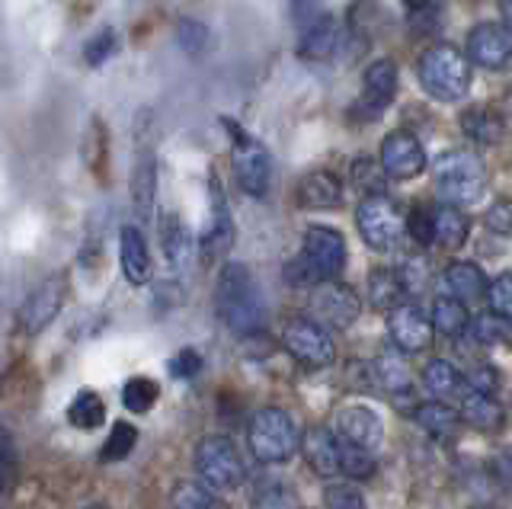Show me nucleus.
Listing matches in <instances>:
<instances>
[{
  "label": "nucleus",
  "mask_w": 512,
  "mask_h": 509,
  "mask_svg": "<svg viewBox=\"0 0 512 509\" xmlns=\"http://www.w3.org/2000/svg\"><path fill=\"white\" fill-rule=\"evenodd\" d=\"M215 311L237 337H256L266 327V305L244 263H228L215 285Z\"/></svg>",
  "instance_id": "1"
},
{
  "label": "nucleus",
  "mask_w": 512,
  "mask_h": 509,
  "mask_svg": "<svg viewBox=\"0 0 512 509\" xmlns=\"http://www.w3.org/2000/svg\"><path fill=\"white\" fill-rule=\"evenodd\" d=\"M420 87L439 103H458L471 90V58H464L452 45L429 49L416 65Z\"/></svg>",
  "instance_id": "2"
},
{
  "label": "nucleus",
  "mask_w": 512,
  "mask_h": 509,
  "mask_svg": "<svg viewBox=\"0 0 512 509\" xmlns=\"http://www.w3.org/2000/svg\"><path fill=\"white\" fill-rule=\"evenodd\" d=\"M247 442L260 465H285L301 449L295 420L279 407H263L253 413V420L247 426Z\"/></svg>",
  "instance_id": "3"
},
{
  "label": "nucleus",
  "mask_w": 512,
  "mask_h": 509,
  "mask_svg": "<svg viewBox=\"0 0 512 509\" xmlns=\"http://www.w3.org/2000/svg\"><path fill=\"white\" fill-rule=\"evenodd\" d=\"M432 177H436L439 196L455 205H474L487 189V170L468 151L442 154L432 167Z\"/></svg>",
  "instance_id": "4"
},
{
  "label": "nucleus",
  "mask_w": 512,
  "mask_h": 509,
  "mask_svg": "<svg viewBox=\"0 0 512 509\" xmlns=\"http://www.w3.org/2000/svg\"><path fill=\"white\" fill-rule=\"evenodd\" d=\"M192 465H196L199 481H205L212 490H237L247 481L244 458L228 436H205L196 445Z\"/></svg>",
  "instance_id": "5"
},
{
  "label": "nucleus",
  "mask_w": 512,
  "mask_h": 509,
  "mask_svg": "<svg viewBox=\"0 0 512 509\" xmlns=\"http://www.w3.org/2000/svg\"><path fill=\"white\" fill-rule=\"evenodd\" d=\"M282 346L288 349V356L298 359L301 365H311V369H327L336 359L330 330L317 317H295V321H288L282 330Z\"/></svg>",
  "instance_id": "6"
},
{
  "label": "nucleus",
  "mask_w": 512,
  "mask_h": 509,
  "mask_svg": "<svg viewBox=\"0 0 512 509\" xmlns=\"http://www.w3.org/2000/svg\"><path fill=\"white\" fill-rule=\"evenodd\" d=\"M356 225L362 241L372 250H391L400 241V234H404V215L384 193H372L362 199Z\"/></svg>",
  "instance_id": "7"
},
{
  "label": "nucleus",
  "mask_w": 512,
  "mask_h": 509,
  "mask_svg": "<svg viewBox=\"0 0 512 509\" xmlns=\"http://www.w3.org/2000/svg\"><path fill=\"white\" fill-rule=\"evenodd\" d=\"M224 125H228L231 138H234V173H237L240 189H244L247 196H266L269 180H272L269 151L256 138H250L240 125H234L228 119H224Z\"/></svg>",
  "instance_id": "8"
},
{
  "label": "nucleus",
  "mask_w": 512,
  "mask_h": 509,
  "mask_svg": "<svg viewBox=\"0 0 512 509\" xmlns=\"http://www.w3.org/2000/svg\"><path fill=\"white\" fill-rule=\"evenodd\" d=\"M301 257L311 266V273L317 282L336 279L346 266V241L340 231H333L327 225H311L304 231Z\"/></svg>",
  "instance_id": "9"
},
{
  "label": "nucleus",
  "mask_w": 512,
  "mask_h": 509,
  "mask_svg": "<svg viewBox=\"0 0 512 509\" xmlns=\"http://www.w3.org/2000/svg\"><path fill=\"white\" fill-rule=\"evenodd\" d=\"M311 311L320 324L336 327V330H346L349 324L359 321L362 314V298L356 295V289L349 285L336 282V279H324L314 285V295H311Z\"/></svg>",
  "instance_id": "10"
},
{
  "label": "nucleus",
  "mask_w": 512,
  "mask_h": 509,
  "mask_svg": "<svg viewBox=\"0 0 512 509\" xmlns=\"http://www.w3.org/2000/svg\"><path fill=\"white\" fill-rule=\"evenodd\" d=\"M388 333L400 353H423V349H429L436 327H432V314H426L413 301H404V305L391 308Z\"/></svg>",
  "instance_id": "11"
},
{
  "label": "nucleus",
  "mask_w": 512,
  "mask_h": 509,
  "mask_svg": "<svg viewBox=\"0 0 512 509\" xmlns=\"http://www.w3.org/2000/svg\"><path fill=\"white\" fill-rule=\"evenodd\" d=\"M64 292H68L64 289V276L45 279L29 292V298L20 308V330L26 333V337H39V333L55 321L61 305H64Z\"/></svg>",
  "instance_id": "12"
},
{
  "label": "nucleus",
  "mask_w": 512,
  "mask_h": 509,
  "mask_svg": "<svg viewBox=\"0 0 512 509\" xmlns=\"http://www.w3.org/2000/svg\"><path fill=\"white\" fill-rule=\"evenodd\" d=\"M468 58L484 71L512 68V33L506 26L480 23L468 36Z\"/></svg>",
  "instance_id": "13"
},
{
  "label": "nucleus",
  "mask_w": 512,
  "mask_h": 509,
  "mask_svg": "<svg viewBox=\"0 0 512 509\" xmlns=\"http://www.w3.org/2000/svg\"><path fill=\"white\" fill-rule=\"evenodd\" d=\"M362 81L365 84H362V97L356 103V113L362 119H378L384 109L391 106L394 93H397V65L388 58H378L365 68Z\"/></svg>",
  "instance_id": "14"
},
{
  "label": "nucleus",
  "mask_w": 512,
  "mask_h": 509,
  "mask_svg": "<svg viewBox=\"0 0 512 509\" xmlns=\"http://www.w3.org/2000/svg\"><path fill=\"white\" fill-rule=\"evenodd\" d=\"M381 167L391 180H416L426 170V151L413 135L391 132L381 141Z\"/></svg>",
  "instance_id": "15"
},
{
  "label": "nucleus",
  "mask_w": 512,
  "mask_h": 509,
  "mask_svg": "<svg viewBox=\"0 0 512 509\" xmlns=\"http://www.w3.org/2000/svg\"><path fill=\"white\" fill-rule=\"evenodd\" d=\"M336 436L375 452L384 439V423L372 407H343L336 413Z\"/></svg>",
  "instance_id": "16"
},
{
  "label": "nucleus",
  "mask_w": 512,
  "mask_h": 509,
  "mask_svg": "<svg viewBox=\"0 0 512 509\" xmlns=\"http://www.w3.org/2000/svg\"><path fill=\"white\" fill-rule=\"evenodd\" d=\"M340 452H343V442L336 439L327 426H311L301 439V455L308 461V468L317 477H327V481L340 474Z\"/></svg>",
  "instance_id": "17"
},
{
  "label": "nucleus",
  "mask_w": 512,
  "mask_h": 509,
  "mask_svg": "<svg viewBox=\"0 0 512 509\" xmlns=\"http://www.w3.org/2000/svg\"><path fill=\"white\" fill-rule=\"evenodd\" d=\"M212 225H208L205 237H202V257L205 260H218L224 253L231 250L234 244V221H231V212H228V202H224V189L218 183V177L212 173Z\"/></svg>",
  "instance_id": "18"
},
{
  "label": "nucleus",
  "mask_w": 512,
  "mask_h": 509,
  "mask_svg": "<svg viewBox=\"0 0 512 509\" xmlns=\"http://www.w3.org/2000/svg\"><path fill=\"white\" fill-rule=\"evenodd\" d=\"M119 263H122V276L128 279V285H148L151 279V250L144 234L135 225H125L122 237H119Z\"/></svg>",
  "instance_id": "19"
},
{
  "label": "nucleus",
  "mask_w": 512,
  "mask_h": 509,
  "mask_svg": "<svg viewBox=\"0 0 512 509\" xmlns=\"http://www.w3.org/2000/svg\"><path fill=\"white\" fill-rule=\"evenodd\" d=\"M298 205L308 212H327L343 202V183L330 170H314L298 183Z\"/></svg>",
  "instance_id": "20"
},
{
  "label": "nucleus",
  "mask_w": 512,
  "mask_h": 509,
  "mask_svg": "<svg viewBox=\"0 0 512 509\" xmlns=\"http://www.w3.org/2000/svg\"><path fill=\"white\" fill-rule=\"evenodd\" d=\"M336 42H340V29H336V17L330 13H320V17L301 29L298 39V55L304 61H327L336 52Z\"/></svg>",
  "instance_id": "21"
},
{
  "label": "nucleus",
  "mask_w": 512,
  "mask_h": 509,
  "mask_svg": "<svg viewBox=\"0 0 512 509\" xmlns=\"http://www.w3.org/2000/svg\"><path fill=\"white\" fill-rule=\"evenodd\" d=\"M461 420L474 429H480V433H496V429L503 426L506 413L490 391L474 388V391L464 394V401H461Z\"/></svg>",
  "instance_id": "22"
},
{
  "label": "nucleus",
  "mask_w": 512,
  "mask_h": 509,
  "mask_svg": "<svg viewBox=\"0 0 512 509\" xmlns=\"http://www.w3.org/2000/svg\"><path fill=\"white\" fill-rule=\"evenodd\" d=\"M432 327H436V333L445 340L464 337L471 327V314L464 308V301L455 295H439L432 301Z\"/></svg>",
  "instance_id": "23"
},
{
  "label": "nucleus",
  "mask_w": 512,
  "mask_h": 509,
  "mask_svg": "<svg viewBox=\"0 0 512 509\" xmlns=\"http://www.w3.org/2000/svg\"><path fill=\"white\" fill-rule=\"evenodd\" d=\"M487 276L480 273L477 263H452L442 273V289L445 295H455L461 301H474L487 292Z\"/></svg>",
  "instance_id": "24"
},
{
  "label": "nucleus",
  "mask_w": 512,
  "mask_h": 509,
  "mask_svg": "<svg viewBox=\"0 0 512 509\" xmlns=\"http://www.w3.org/2000/svg\"><path fill=\"white\" fill-rule=\"evenodd\" d=\"M404 279H400L397 269H375L372 276H368V305L375 311H391L400 305V298H404Z\"/></svg>",
  "instance_id": "25"
},
{
  "label": "nucleus",
  "mask_w": 512,
  "mask_h": 509,
  "mask_svg": "<svg viewBox=\"0 0 512 509\" xmlns=\"http://www.w3.org/2000/svg\"><path fill=\"white\" fill-rule=\"evenodd\" d=\"M413 420L420 423L429 436H439V439H445V436H452L455 429H458V423H461V413H455L448 404H442V397L439 401H426V404H416L413 407Z\"/></svg>",
  "instance_id": "26"
},
{
  "label": "nucleus",
  "mask_w": 512,
  "mask_h": 509,
  "mask_svg": "<svg viewBox=\"0 0 512 509\" xmlns=\"http://www.w3.org/2000/svg\"><path fill=\"white\" fill-rule=\"evenodd\" d=\"M154 199H157V164L151 154H141V161L132 173V202H135V212L141 218H148L154 209Z\"/></svg>",
  "instance_id": "27"
},
{
  "label": "nucleus",
  "mask_w": 512,
  "mask_h": 509,
  "mask_svg": "<svg viewBox=\"0 0 512 509\" xmlns=\"http://www.w3.org/2000/svg\"><path fill=\"white\" fill-rule=\"evenodd\" d=\"M160 244H164L170 266H186L192 257V237H189L186 221L176 215H167L160 221Z\"/></svg>",
  "instance_id": "28"
},
{
  "label": "nucleus",
  "mask_w": 512,
  "mask_h": 509,
  "mask_svg": "<svg viewBox=\"0 0 512 509\" xmlns=\"http://www.w3.org/2000/svg\"><path fill=\"white\" fill-rule=\"evenodd\" d=\"M432 225H436V244L445 250H458L464 241H468L471 221L464 218V212L458 209H432Z\"/></svg>",
  "instance_id": "29"
},
{
  "label": "nucleus",
  "mask_w": 512,
  "mask_h": 509,
  "mask_svg": "<svg viewBox=\"0 0 512 509\" xmlns=\"http://www.w3.org/2000/svg\"><path fill=\"white\" fill-rule=\"evenodd\" d=\"M461 129L464 135H471L480 145H493V141L503 138V119L493 113V109H468L461 116Z\"/></svg>",
  "instance_id": "30"
},
{
  "label": "nucleus",
  "mask_w": 512,
  "mask_h": 509,
  "mask_svg": "<svg viewBox=\"0 0 512 509\" xmlns=\"http://www.w3.org/2000/svg\"><path fill=\"white\" fill-rule=\"evenodd\" d=\"M106 420V404L96 391H80L68 407V423L77 429H96Z\"/></svg>",
  "instance_id": "31"
},
{
  "label": "nucleus",
  "mask_w": 512,
  "mask_h": 509,
  "mask_svg": "<svg viewBox=\"0 0 512 509\" xmlns=\"http://www.w3.org/2000/svg\"><path fill=\"white\" fill-rule=\"evenodd\" d=\"M160 401V385L148 375H135L125 381L122 388V404L128 413H148L154 410V404Z\"/></svg>",
  "instance_id": "32"
},
{
  "label": "nucleus",
  "mask_w": 512,
  "mask_h": 509,
  "mask_svg": "<svg viewBox=\"0 0 512 509\" xmlns=\"http://www.w3.org/2000/svg\"><path fill=\"white\" fill-rule=\"evenodd\" d=\"M423 385H426L429 394H436V397H452L461 388V372L455 369L452 362L432 359L426 365V372H423Z\"/></svg>",
  "instance_id": "33"
},
{
  "label": "nucleus",
  "mask_w": 512,
  "mask_h": 509,
  "mask_svg": "<svg viewBox=\"0 0 512 509\" xmlns=\"http://www.w3.org/2000/svg\"><path fill=\"white\" fill-rule=\"evenodd\" d=\"M135 445H138V429L128 420H119V423H112L109 439L100 455H103V461H109V465H116V461H125L135 452Z\"/></svg>",
  "instance_id": "34"
},
{
  "label": "nucleus",
  "mask_w": 512,
  "mask_h": 509,
  "mask_svg": "<svg viewBox=\"0 0 512 509\" xmlns=\"http://www.w3.org/2000/svg\"><path fill=\"white\" fill-rule=\"evenodd\" d=\"M16 477H20V452H16V439L7 426H0V497L16 487Z\"/></svg>",
  "instance_id": "35"
},
{
  "label": "nucleus",
  "mask_w": 512,
  "mask_h": 509,
  "mask_svg": "<svg viewBox=\"0 0 512 509\" xmlns=\"http://www.w3.org/2000/svg\"><path fill=\"white\" fill-rule=\"evenodd\" d=\"M343 442V439H340ZM340 474H346L349 481H365V477L375 474V455L372 449H362V445L343 442L340 452Z\"/></svg>",
  "instance_id": "36"
},
{
  "label": "nucleus",
  "mask_w": 512,
  "mask_h": 509,
  "mask_svg": "<svg viewBox=\"0 0 512 509\" xmlns=\"http://www.w3.org/2000/svg\"><path fill=\"white\" fill-rule=\"evenodd\" d=\"M173 503L183 506V509H212V506H221V500L212 493L205 481L202 484H192V481H183L176 484L173 490Z\"/></svg>",
  "instance_id": "37"
},
{
  "label": "nucleus",
  "mask_w": 512,
  "mask_h": 509,
  "mask_svg": "<svg viewBox=\"0 0 512 509\" xmlns=\"http://www.w3.org/2000/svg\"><path fill=\"white\" fill-rule=\"evenodd\" d=\"M176 42H180V49L192 58H199L205 49H208V42H212V36H208V26L199 23V20H180L176 23Z\"/></svg>",
  "instance_id": "38"
},
{
  "label": "nucleus",
  "mask_w": 512,
  "mask_h": 509,
  "mask_svg": "<svg viewBox=\"0 0 512 509\" xmlns=\"http://www.w3.org/2000/svg\"><path fill=\"white\" fill-rule=\"evenodd\" d=\"M471 337L480 343V346H496V343H503L509 337V327L503 321V314H480L471 321Z\"/></svg>",
  "instance_id": "39"
},
{
  "label": "nucleus",
  "mask_w": 512,
  "mask_h": 509,
  "mask_svg": "<svg viewBox=\"0 0 512 509\" xmlns=\"http://www.w3.org/2000/svg\"><path fill=\"white\" fill-rule=\"evenodd\" d=\"M384 180H388V173H384L381 161L375 164L372 157H356V161H352V183H359V189L384 193Z\"/></svg>",
  "instance_id": "40"
},
{
  "label": "nucleus",
  "mask_w": 512,
  "mask_h": 509,
  "mask_svg": "<svg viewBox=\"0 0 512 509\" xmlns=\"http://www.w3.org/2000/svg\"><path fill=\"white\" fill-rule=\"evenodd\" d=\"M324 503L330 509H362L365 493L356 487V481H340V484H330L324 490Z\"/></svg>",
  "instance_id": "41"
},
{
  "label": "nucleus",
  "mask_w": 512,
  "mask_h": 509,
  "mask_svg": "<svg viewBox=\"0 0 512 509\" xmlns=\"http://www.w3.org/2000/svg\"><path fill=\"white\" fill-rule=\"evenodd\" d=\"M116 49H119V39H116V33L112 29H103V33H96L87 45H84V61L90 68H100V65H106V61L116 55Z\"/></svg>",
  "instance_id": "42"
},
{
  "label": "nucleus",
  "mask_w": 512,
  "mask_h": 509,
  "mask_svg": "<svg viewBox=\"0 0 512 509\" xmlns=\"http://www.w3.org/2000/svg\"><path fill=\"white\" fill-rule=\"evenodd\" d=\"M378 381L384 388H388L391 394H407L413 388V381H410V372L404 369V362H397V359H381L378 362Z\"/></svg>",
  "instance_id": "43"
},
{
  "label": "nucleus",
  "mask_w": 512,
  "mask_h": 509,
  "mask_svg": "<svg viewBox=\"0 0 512 509\" xmlns=\"http://www.w3.org/2000/svg\"><path fill=\"white\" fill-rule=\"evenodd\" d=\"M487 301H490V311L503 314V317H512V273L496 276L487 285Z\"/></svg>",
  "instance_id": "44"
},
{
  "label": "nucleus",
  "mask_w": 512,
  "mask_h": 509,
  "mask_svg": "<svg viewBox=\"0 0 512 509\" xmlns=\"http://www.w3.org/2000/svg\"><path fill=\"white\" fill-rule=\"evenodd\" d=\"M253 503L256 506H298L292 487H285L282 481H263Z\"/></svg>",
  "instance_id": "45"
},
{
  "label": "nucleus",
  "mask_w": 512,
  "mask_h": 509,
  "mask_svg": "<svg viewBox=\"0 0 512 509\" xmlns=\"http://www.w3.org/2000/svg\"><path fill=\"white\" fill-rule=\"evenodd\" d=\"M410 26H432L439 17V0H400Z\"/></svg>",
  "instance_id": "46"
},
{
  "label": "nucleus",
  "mask_w": 512,
  "mask_h": 509,
  "mask_svg": "<svg viewBox=\"0 0 512 509\" xmlns=\"http://www.w3.org/2000/svg\"><path fill=\"white\" fill-rule=\"evenodd\" d=\"M410 237L416 244H436V225H432V209H413L410 215Z\"/></svg>",
  "instance_id": "47"
},
{
  "label": "nucleus",
  "mask_w": 512,
  "mask_h": 509,
  "mask_svg": "<svg viewBox=\"0 0 512 509\" xmlns=\"http://www.w3.org/2000/svg\"><path fill=\"white\" fill-rule=\"evenodd\" d=\"M202 372V356L196 349H183V353H176L170 359V375L173 378H192Z\"/></svg>",
  "instance_id": "48"
},
{
  "label": "nucleus",
  "mask_w": 512,
  "mask_h": 509,
  "mask_svg": "<svg viewBox=\"0 0 512 509\" xmlns=\"http://www.w3.org/2000/svg\"><path fill=\"white\" fill-rule=\"evenodd\" d=\"M487 228H490L493 234L512 237V202H509V199L496 202L493 209L487 212Z\"/></svg>",
  "instance_id": "49"
},
{
  "label": "nucleus",
  "mask_w": 512,
  "mask_h": 509,
  "mask_svg": "<svg viewBox=\"0 0 512 509\" xmlns=\"http://www.w3.org/2000/svg\"><path fill=\"white\" fill-rule=\"evenodd\" d=\"M400 273V279H404V289L407 292H420L423 285H426V279H429V273H426V260H407L404 266L397 269Z\"/></svg>",
  "instance_id": "50"
},
{
  "label": "nucleus",
  "mask_w": 512,
  "mask_h": 509,
  "mask_svg": "<svg viewBox=\"0 0 512 509\" xmlns=\"http://www.w3.org/2000/svg\"><path fill=\"white\" fill-rule=\"evenodd\" d=\"M317 4H320V0H292V13H295V23H298L301 29H304V26H311V23H314V20L320 17V13H317L320 7H317Z\"/></svg>",
  "instance_id": "51"
},
{
  "label": "nucleus",
  "mask_w": 512,
  "mask_h": 509,
  "mask_svg": "<svg viewBox=\"0 0 512 509\" xmlns=\"http://www.w3.org/2000/svg\"><path fill=\"white\" fill-rule=\"evenodd\" d=\"M493 477H496V484H500L503 490H512V455L509 452L493 458Z\"/></svg>",
  "instance_id": "52"
},
{
  "label": "nucleus",
  "mask_w": 512,
  "mask_h": 509,
  "mask_svg": "<svg viewBox=\"0 0 512 509\" xmlns=\"http://www.w3.org/2000/svg\"><path fill=\"white\" fill-rule=\"evenodd\" d=\"M471 385H474L477 391H490V394H493V388H496V372H493V369H477V372L471 375Z\"/></svg>",
  "instance_id": "53"
},
{
  "label": "nucleus",
  "mask_w": 512,
  "mask_h": 509,
  "mask_svg": "<svg viewBox=\"0 0 512 509\" xmlns=\"http://www.w3.org/2000/svg\"><path fill=\"white\" fill-rule=\"evenodd\" d=\"M500 17H503V26L512 33V0H500Z\"/></svg>",
  "instance_id": "54"
}]
</instances>
